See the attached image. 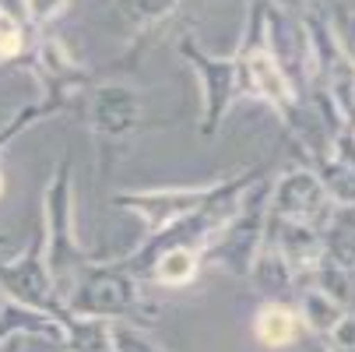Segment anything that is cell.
I'll return each mask as SVG.
<instances>
[{
    "instance_id": "6da1fadb",
    "label": "cell",
    "mask_w": 355,
    "mask_h": 352,
    "mask_svg": "<svg viewBox=\"0 0 355 352\" xmlns=\"http://www.w3.org/2000/svg\"><path fill=\"white\" fill-rule=\"evenodd\" d=\"M0 282H4L18 299H25V303L32 307H46V310H53V296H49V278H46V268L42 261L32 254L28 261H21L18 268H0Z\"/></svg>"
},
{
    "instance_id": "7a4b0ae2",
    "label": "cell",
    "mask_w": 355,
    "mask_h": 352,
    "mask_svg": "<svg viewBox=\"0 0 355 352\" xmlns=\"http://www.w3.org/2000/svg\"><path fill=\"white\" fill-rule=\"evenodd\" d=\"M78 310H88V314H116V310H127L130 307V285L120 278V275H98L85 285V292L74 299Z\"/></svg>"
},
{
    "instance_id": "3957f363",
    "label": "cell",
    "mask_w": 355,
    "mask_h": 352,
    "mask_svg": "<svg viewBox=\"0 0 355 352\" xmlns=\"http://www.w3.org/2000/svg\"><path fill=\"white\" fill-rule=\"evenodd\" d=\"M295 335H299V317H295L288 307L271 303V307H264V310L257 314V338H261L264 345L278 349V345H288Z\"/></svg>"
},
{
    "instance_id": "277c9868",
    "label": "cell",
    "mask_w": 355,
    "mask_h": 352,
    "mask_svg": "<svg viewBox=\"0 0 355 352\" xmlns=\"http://www.w3.org/2000/svg\"><path fill=\"white\" fill-rule=\"evenodd\" d=\"M250 78L257 81V88H261L264 95H271L275 103H278V99H288V85H285L278 64H271V57L253 53V57H250Z\"/></svg>"
},
{
    "instance_id": "5b68a950",
    "label": "cell",
    "mask_w": 355,
    "mask_h": 352,
    "mask_svg": "<svg viewBox=\"0 0 355 352\" xmlns=\"http://www.w3.org/2000/svg\"><path fill=\"white\" fill-rule=\"evenodd\" d=\"M197 271V258L190 250H169V254L159 261V282L166 285H187Z\"/></svg>"
},
{
    "instance_id": "8992f818",
    "label": "cell",
    "mask_w": 355,
    "mask_h": 352,
    "mask_svg": "<svg viewBox=\"0 0 355 352\" xmlns=\"http://www.w3.org/2000/svg\"><path fill=\"white\" fill-rule=\"evenodd\" d=\"M18 49H21V28L8 11H0V57H15Z\"/></svg>"
},
{
    "instance_id": "52a82bcc",
    "label": "cell",
    "mask_w": 355,
    "mask_h": 352,
    "mask_svg": "<svg viewBox=\"0 0 355 352\" xmlns=\"http://www.w3.org/2000/svg\"><path fill=\"white\" fill-rule=\"evenodd\" d=\"M0 194H4V173H0Z\"/></svg>"
}]
</instances>
